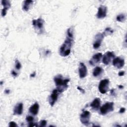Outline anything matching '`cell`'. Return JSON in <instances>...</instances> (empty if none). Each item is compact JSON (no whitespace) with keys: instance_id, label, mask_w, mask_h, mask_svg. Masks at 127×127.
Wrapping results in <instances>:
<instances>
[{"instance_id":"ac0fdd59","label":"cell","mask_w":127,"mask_h":127,"mask_svg":"<svg viewBox=\"0 0 127 127\" xmlns=\"http://www.w3.org/2000/svg\"><path fill=\"white\" fill-rule=\"evenodd\" d=\"M33 3V0H24L22 4V9L25 11H28Z\"/></svg>"},{"instance_id":"cb8c5ba5","label":"cell","mask_w":127,"mask_h":127,"mask_svg":"<svg viewBox=\"0 0 127 127\" xmlns=\"http://www.w3.org/2000/svg\"><path fill=\"white\" fill-rule=\"evenodd\" d=\"M39 125H38V126L39 127H45L47 125V121L45 120H43L40 121V122H39Z\"/></svg>"},{"instance_id":"484cf974","label":"cell","mask_w":127,"mask_h":127,"mask_svg":"<svg viewBox=\"0 0 127 127\" xmlns=\"http://www.w3.org/2000/svg\"><path fill=\"white\" fill-rule=\"evenodd\" d=\"M77 89L78 90H79V91H80L82 93H85V90L83 89H82L81 87H79V86H77Z\"/></svg>"},{"instance_id":"ffe728a7","label":"cell","mask_w":127,"mask_h":127,"mask_svg":"<svg viewBox=\"0 0 127 127\" xmlns=\"http://www.w3.org/2000/svg\"><path fill=\"white\" fill-rule=\"evenodd\" d=\"M126 15L124 13H121L120 14H119L117 16L116 19L118 21L123 22L126 20Z\"/></svg>"},{"instance_id":"52a82bcc","label":"cell","mask_w":127,"mask_h":127,"mask_svg":"<svg viewBox=\"0 0 127 127\" xmlns=\"http://www.w3.org/2000/svg\"><path fill=\"white\" fill-rule=\"evenodd\" d=\"M115 55L113 52H107L103 56L102 62L105 65H108L111 62L112 60L115 58Z\"/></svg>"},{"instance_id":"1f68e13d","label":"cell","mask_w":127,"mask_h":127,"mask_svg":"<svg viewBox=\"0 0 127 127\" xmlns=\"http://www.w3.org/2000/svg\"><path fill=\"white\" fill-rule=\"evenodd\" d=\"M9 92H10V90H9V89H6V90H5V91H4L5 93V94H9Z\"/></svg>"},{"instance_id":"83f0119b","label":"cell","mask_w":127,"mask_h":127,"mask_svg":"<svg viewBox=\"0 0 127 127\" xmlns=\"http://www.w3.org/2000/svg\"><path fill=\"white\" fill-rule=\"evenodd\" d=\"M125 111H126V109L125 108H121V109H120V111H119V113H124L125 112Z\"/></svg>"},{"instance_id":"4316f807","label":"cell","mask_w":127,"mask_h":127,"mask_svg":"<svg viewBox=\"0 0 127 127\" xmlns=\"http://www.w3.org/2000/svg\"><path fill=\"white\" fill-rule=\"evenodd\" d=\"M125 74V71H121L118 73V75L120 76H122L123 75H124Z\"/></svg>"},{"instance_id":"9a60e30c","label":"cell","mask_w":127,"mask_h":127,"mask_svg":"<svg viewBox=\"0 0 127 127\" xmlns=\"http://www.w3.org/2000/svg\"><path fill=\"white\" fill-rule=\"evenodd\" d=\"M23 105L22 103H19L15 106L13 109V115H21L23 113Z\"/></svg>"},{"instance_id":"30bf717a","label":"cell","mask_w":127,"mask_h":127,"mask_svg":"<svg viewBox=\"0 0 127 127\" xmlns=\"http://www.w3.org/2000/svg\"><path fill=\"white\" fill-rule=\"evenodd\" d=\"M59 93H60L58 91L57 89L53 90V92L49 98V104L52 107H53L54 105V104L57 101Z\"/></svg>"},{"instance_id":"8992f818","label":"cell","mask_w":127,"mask_h":127,"mask_svg":"<svg viewBox=\"0 0 127 127\" xmlns=\"http://www.w3.org/2000/svg\"><path fill=\"white\" fill-rule=\"evenodd\" d=\"M90 113L88 111H83L80 114V121L85 126H88L90 118Z\"/></svg>"},{"instance_id":"d6a6232c","label":"cell","mask_w":127,"mask_h":127,"mask_svg":"<svg viewBox=\"0 0 127 127\" xmlns=\"http://www.w3.org/2000/svg\"><path fill=\"white\" fill-rule=\"evenodd\" d=\"M118 87H119V88H120V89H123V88H124V86H123V85H119V86H118Z\"/></svg>"},{"instance_id":"7a4b0ae2","label":"cell","mask_w":127,"mask_h":127,"mask_svg":"<svg viewBox=\"0 0 127 127\" xmlns=\"http://www.w3.org/2000/svg\"><path fill=\"white\" fill-rule=\"evenodd\" d=\"M54 80L57 87V89L60 93H62L68 88V83L69 79L64 78L61 74L56 75L54 78Z\"/></svg>"},{"instance_id":"f1b7e54d","label":"cell","mask_w":127,"mask_h":127,"mask_svg":"<svg viewBox=\"0 0 127 127\" xmlns=\"http://www.w3.org/2000/svg\"><path fill=\"white\" fill-rule=\"evenodd\" d=\"M11 74L14 76V77H16L17 76V73L14 70H12L11 71Z\"/></svg>"},{"instance_id":"4fadbf2b","label":"cell","mask_w":127,"mask_h":127,"mask_svg":"<svg viewBox=\"0 0 127 127\" xmlns=\"http://www.w3.org/2000/svg\"><path fill=\"white\" fill-rule=\"evenodd\" d=\"M113 64L118 68H121L125 64V61L121 57H116L113 60Z\"/></svg>"},{"instance_id":"5b68a950","label":"cell","mask_w":127,"mask_h":127,"mask_svg":"<svg viewBox=\"0 0 127 127\" xmlns=\"http://www.w3.org/2000/svg\"><path fill=\"white\" fill-rule=\"evenodd\" d=\"M109 80L108 79H104L100 81L99 84V91L102 94H105L109 90Z\"/></svg>"},{"instance_id":"4dcf8cb0","label":"cell","mask_w":127,"mask_h":127,"mask_svg":"<svg viewBox=\"0 0 127 127\" xmlns=\"http://www.w3.org/2000/svg\"><path fill=\"white\" fill-rule=\"evenodd\" d=\"M110 93H111V95H114V93H115L114 89H112V90H111V92H110Z\"/></svg>"},{"instance_id":"9c48e42d","label":"cell","mask_w":127,"mask_h":127,"mask_svg":"<svg viewBox=\"0 0 127 127\" xmlns=\"http://www.w3.org/2000/svg\"><path fill=\"white\" fill-rule=\"evenodd\" d=\"M107 7L105 5H101L98 7L96 17L98 19L105 18L107 15Z\"/></svg>"},{"instance_id":"277c9868","label":"cell","mask_w":127,"mask_h":127,"mask_svg":"<svg viewBox=\"0 0 127 127\" xmlns=\"http://www.w3.org/2000/svg\"><path fill=\"white\" fill-rule=\"evenodd\" d=\"M44 21L41 18H39L37 19H33L32 21V25L35 30L41 34L43 32Z\"/></svg>"},{"instance_id":"6da1fadb","label":"cell","mask_w":127,"mask_h":127,"mask_svg":"<svg viewBox=\"0 0 127 127\" xmlns=\"http://www.w3.org/2000/svg\"><path fill=\"white\" fill-rule=\"evenodd\" d=\"M73 31L72 27L69 28L67 30L66 38L60 49V55L62 57L67 56L70 53L71 48L73 43Z\"/></svg>"},{"instance_id":"2e32d148","label":"cell","mask_w":127,"mask_h":127,"mask_svg":"<svg viewBox=\"0 0 127 127\" xmlns=\"http://www.w3.org/2000/svg\"><path fill=\"white\" fill-rule=\"evenodd\" d=\"M101 100L99 98H96L91 103L90 106L94 110H98L100 107Z\"/></svg>"},{"instance_id":"7402d4cb","label":"cell","mask_w":127,"mask_h":127,"mask_svg":"<svg viewBox=\"0 0 127 127\" xmlns=\"http://www.w3.org/2000/svg\"><path fill=\"white\" fill-rule=\"evenodd\" d=\"M26 121L29 124L33 123V121H34V118L32 116H28L26 118Z\"/></svg>"},{"instance_id":"5bb4252c","label":"cell","mask_w":127,"mask_h":127,"mask_svg":"<svg viewBox=\"0 0 127 127\" xmlns=\"http://www.w3.org/2000/svg\"><path fill=\"white\" fill-rule=\"evenodd\" d=\"M1 4L3 5V9L1 10V15L2 17L4 16L7 13V10L10 7L11 4L9 0H2Z\"/></svg>"},{"instance_id":"836d02e7","label":"cell","mask_w":127,"mask_h":127,"mask_svg":"<svg viewBox=\"0 0 127 127\" xmlns=\"http://www.w3.org/2000/svg\"><path fill=\"white\" fill-rule=\"evenodd\" d=\"M2 83H3V82H2V81H1V82H0V84L2 85Z\"/></svg>"},{"instance_id":"ba28073f","label":"cell","mask_w":127,"mask_h":127,"mask_svg":"<svg viewBox=\"0 0 127 127\" xmlns=\"http://www.w3.org/2000/svg\"><path fill=\"white\" fill-rule=\"evenodd\" d=\"M104 37V36L103 34V33H99L97 35H96L95 37V40L93 44V47L94 49H97L100 47Z\"/></svg>"},{"instance_id":"e0dca14e","label":"cell","mask_w":127,"mask_h":127,"mask_svg":"<svg viewBox=\"0 0 127 127\" xmlns=\"http://www.w3.org/2000/svg\"><path fill=\"white\" fill-rule=\"evenodd\" d=\"M39 110V105L37 102L35 103L29 109V112L34 116L38 114Z\"/></svg>"},{"instance_id":"8fae6325","label":"cell","mask_w":127,"mask_h":127,"mask_svg":"<svg viewBox=\"0 0 127 127\" xmlns=\"http://www.w3.org/2000/svg\"><path fill=\"white\" fill-rule=\"evenodd\" d=\"M78 72L79 76L80 78H83L86 76L87 74V69L84 63H80L78 68Z\"/></svg>"},{"instance_id":"3957f363","label":"cell","mask_w":127,"mask_h":127,"mask_svg":"<svg viewBox=\"0 0 127 127\" xmlns=\"http://www.w3.org/2000/svg\"><path fill=\"white\" fill-rule=\"evenodd\" d=\"M114 102H107L100 108L101 114L105 115L114 110Z\"/></svg>"},{"instance_id":"f546056e","label":"cell","mask_w":127,"mask_h":127,"mask_svg":"<svg viewBox=\"0 0 127 127\" xmlns=\"http://www.w3.org/2000/svg\"><path fill=\"white\" fill-rule=\"evenodd\" d=\"M35 75H36V72H34L33 73H32V74H30V77H35Z\"/></svg>"},{"instance_id":"7c38bea8","label":"cell","mask_w":127,"mask_h":127,"mask_svg":"<svg viewBox=\"0 0 127 127\" xmlns=\"http://www.w3.org/2000/svg\"><path fill=\"white\" fill-rule=\"evenodd\" d=\"M102 54L101 53H97L93 56L92 58L89 61V64L92 66H94L100 62L102 57Z\"/></svg>"},{"instance_id":"d6986e66","label":"cell","mask_w":127,"mask_h":127,"mask_svg":"<svg viewBox=\"0 0 127 127\" xmlns=\"http://www.w3.org/2000/svg\"><path fill=\"white\" fill-rule=\"evenodd\" d=\"M104 72L103 69L100 66H96L93 71V75L94 77H99L101 76Z\"/></svg>"},{"instance_id":"603a6c76","label":"cell","mask_w":127,"mask_h":127,"mask_svg":"<svg viewBox=\"0 0 127 127\" xmlns=\"http://www.w3.org/2000/svg\"><path fill=\"white\" fill-rule=\"evenodd\" d=\"M15 68L17 70H19L21 67V65L20 63L17 60H16L15 61Z\"/></svg>"},{"instance_id":"44dd1931","label":"cell","mask_w":127,"mask_h":127,"mask_svg":"<svg viewBox=\"0 0 127 127\" xmlns=\"http://www.w3.org/2000/svg\"><path fill=\"white\" fill-rule=\"evenodd\" d=\"M113 33V30L110 27H107L105 29V30L104 31V32L102 33H103V34L104 35V36H108V35H111Z\"/></svg>"},{"instance_id":"d4e9b609","label":"cell","mask_w":127,"mask_h":127,"mask_svg":"<svg viewBox=\"0 0 127 127\" xmlns=\"http://www.w3.org/2000/svg\"><path fill=\"white\" fill-rule=\"evenodd\" d=\"M9 127H18L17 125L16 124V123H15L14 122H10L9 123Z\"/></svg>"}]
</instances>
